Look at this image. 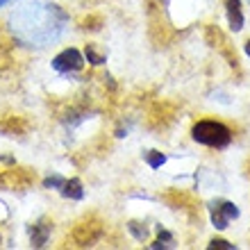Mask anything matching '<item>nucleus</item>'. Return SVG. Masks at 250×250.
I'll use <instances>...</instances> for the list:
<instances>
[{
  "label": "nucleus",
  "instance_id": "nucleus-7",
  "mask_svg": "<svg viewBox=\"0 0 250 250\" xmlns=\"http://www.w3.org/2000/svg\"><path fill=\"white\" fill-rule=\"evenodd\" d=\"M62 196L68 198V200H82L84 198V189H82V182L78 178L66 180L64 187H62Z\"/></svg>",
  "mask_w": 250,
  "mask_h": 250
},
{
  "label": "nucleus",
  "instance_id": "nucleus-6",
  "mask_svg": "<svg viewBox=\"0 0 250 250\" xmlns=\"http://www.w3.org/2000/svg\"><path fill=\"white\" fill-rule=\"evenodd\" d=\"M209 218H211V225H214L216 230H225V228H228L230 218H228V214H225V209H223V200H214V203L209 205Z\"/></svg>",
  "mask_w": 250,
  "mask_h": 250
},
{
  "label": "nucleus",
  "instance_id": "nucleus-4",
  "mask_svg": "<svg viewBox=\"0 0 250 250\" xmlns=\"http://www.w3.org/2000/svg\"><path fill=\"white\" fill-rule=\"evenodd\" d=\"M225 14H228V25L232 32L244 30V12H241V0H225Z\"/></svg>",
  "mask_w": 250,
  "mask_h": 250
},
{
  "label": "nucleus",
  "instance_id": "nucleus-12",
  "mask_svg": "<svg viewBox=\"0 0 250 250\" xmlns=\"http://www.w3.org/2000/svg\"><path fill=\"white\" fill-rule=\"evenodd\" d=\"M209 248L211 250H214V248H218V250H234L237 246L230 244V241H225V239H211V241H209Z\"/></svg>",
  "mask_w": 250,
  "mask_h": 250
},
{
  "label": "nucleus",
  "instance_id": "nucleus-16",
  "mask_svg": "<svg viewBox=\"0 0 250 250\" xmlns=\"http://www.w3.org/2000/svg\"><path fill=\"white\" fill-rule=\"evenodd\" d=\"M5 2H7V0H0V7H2V5H5Z\"/></svg>",
  "mask_w": 250,
  "mask_h": 250
},
{
  "label": "nucleus",
  "instance_id": "nucleus-2",
  "mask_svg": "<svg viewBox=\"0 0 250 250\" xmlns=\"http://www.w3.org/2000/svg\"><path fill=\"white\" fill-rule=\"evenodd\" d=\"M191 137H193V141L209 146V148H228L232 144V132L223 123L209 119L198 121L193 125V130H191Z\"/></svg>",
  "mask_w": 250,
  "mask_h": 250
},
{
  "label": "nucleus",
  "instance_id": "nucleus-5",
  "mask_svg": "<svg viewBox=\"0 0 250 250\" xmlns=\"http://www.w3.org/2000/svg\"><path fill=\"white\" fill-rule=\"evenodd\" d=\"M50 232H53V225L43 223V221L34 223L32 228H30V244H32V248H43V246L48 244Z\"/></svg>",
  "mask_w": 250,
  "mask_h": 250
},
{
  "label": "nucleus",
  "instance_id": "nucleus-14",
  "mask_svg": "<svg viewBox=\"0 0 250 250\" xmlns=\"http://www.w3.org/2000/svg\"><path fill=\"white\" fill-rule=\"evenodd\" d=\"M0 162H5V164H14L12 157H5V155H0Z\"/></svg>",
  "mask_w": 250,
  "mask_h": 250
},
{
  "label": "nucleus",
  "instance_id": "nucleus-1",
  "mask_svg": "<svg viewBox=\"0 0 250 250\" xmlns=\"http://www.w3.org/2000/svg\"><path fill=\"white\" fill-rule=\"evenodd\" d=\"M66 21V14L57 5L48 2H32L27 7H21L12 14V30L23 43L30 46H46L48 41H55L62 32V25Z\"/></svg>",
  "mask_w": 250,
  "mask_h": 250
},
{
  "label": "nucleus",
  "instance_id": "nucleus-3",
  "mask_svg": "<svg viewBox=\"0 0 250 250\" xmlns=\"http://www.w3.org/2000/svg\"><path fill=\"white\" fill-rule=\"evenodd\" d=\"M82 66H84V57H82V53L75 50V48H66V50H62L53 60V68L60 73H75V71H80Z\"/></svg>",
  "mask_w": 250,
  "mask_h": 250
},
{
  "label": "nucleus",
  "instance_id": "nucleus-11",
  "mask_svg": "<svg viewBox=\"0 0 250 250\" xmlns=\"http://www.w3.org/2000/svg\"><path fill=\"white\" fill-rule=\"evenodd\" d=\"M64 182L66 180L62 178V175H48V178L43 180V187H46V189H62Z\"/></svg>",
  "mask_w": 250,
  "mask_h": 250
},
{
  "label": "nucleus",
  "instance_id": "nucleus-13",
  "mask_svg": "<svg viewBox=\"0 0 250 250\" xmlns=\"http://www.w3.org/2000/svg\"><path fill=\"white\" fill-rule=\"evenodd\" d=\"M223 209H225V214H228V218H239V207L234 203H230V200H223Z\"/></svg>",
  "mask_w": 250,
  "mask_h": 250
},
{
  "label": "nucleus",
  "instance_id": "nucleus-9",
  "mask_svg": "<svg viewBox=\"0 0 250 250\" xmlns=\"http://www.w3.org/2000/svg\"><path fill=\"white\" fill-rule=\"evenodd\" d=\"M127 230H130V234L137 239V241H146V239H148V228H146L144 223H139V221H130V223H127Z\"/></svg>",
  "mask_w": 250,
  "mask_h": 250
},
{
  "label": "nucleus",
  "instance_id": "nucleus-8",
  "mask_svg": "<svg viewBox=\"0 0 250 250\" xmlns=\"http://www.w3.org/2000/svg\"><path fill=\"white\" fill-rule=\"evenodd\" d=\"M146 164L150 166V168H162L166 164V155L159 150H148L146 152Z\"/></svg>",
  "mask_w": 250,
  "mask_h": 250
},
{
  "label": "nucleus",
  "instance_id": "nucleus-10",
  "mask_svg": "<svg viewBox=\"0 0 250 250\" xmlns=\"http://www.w3.org/2000/svg\"><path fill=\"white\" fill-rule=\"evenodd\" d=\"M84 57H86V60H89V64H93V66H100V64H103V62H105V57H103V55H98V53H96V48H93L91 43L86 46V50H84Z\"/></svg>",
  "mask_w": 250,
  "mask_h": 250
},
{
  "label": "nucleus",
  "instance_id": "nucleus-15",
  "mask_svg": "<svg viewBox=\"0 0 250 250\" xmlns=\"http://www.w3.org/2000/svg\"><path fill=\"white\" fill-rule=\"evenodd\" d=\"M244 50H246V55L250 57V41H246V46H244Z\"/></svg>",
  "mask_w": 250,
  "mask_h": 250
}]
</instances>
